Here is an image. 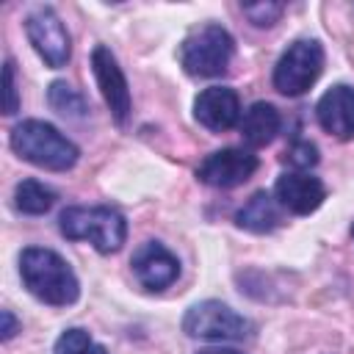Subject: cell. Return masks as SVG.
Returning a JSON list of instances; mask_svg holds the SVG:
<instances>
[{"mask_svg": "<svg viewBox=\"0 0 354 354\" xmlns=\"http://www.w3.org/2000/svg\"><path fill=\"white\" fill-rule=\"evenodd\" d=\"M241 11L254 28H271L282 17L285 6L282 3H246V6H241Z\"/></svg>", "mask_w": 354, "mask_h": 354, "instance_id": "obj_19", "label": "cell"}, {"mask_svg": "<svg viewBox=\"0 0 354 354\" xmlns=\"http://www.w3.org/2000/svg\"><path fill=\"white\" fill-rule=\"evenodd\" d=\"M252 329H254V324L246 315L235 313L230 304L216 301V299L196 301L183 315V332L188 337H194V340L232 343V340L249 337Z\"/></svg>", "mask_w": 354, "mask_h": 354, "instance_id": "obj_5", "label": "cell"}, {"mask_svg": "<svg viewBox=\"0 0 354 354\" xmlns=\"http://www.w3.org/2000/svg\"><path fill=\"white\" fill-rule=\"evenodd\" d=\"M91 72H94L97 88H100L113 122L119 127H124L130 119V111H133V97H130V83H127L116 55L111 53V47L97 44L91 50Z\"/></svg>", "mask_w": 354, "mask_h": 354, "instance_id": "obj_8", "label": "cell"}, {"mask_svg": "<svg viewBox=\"0 0 354 354\" xmlns=\"http://www.w3.org/2000/svg\"><path fill=\"white\" fill-rule=\"evenodd\" d=\"M235 55L232 33L218 22H205L188 30L180 44V64L191 77H218Z\"/></svg>", "mask_w": 354, "mask_h": 354, "instance_id": "obj_4", "label": "cell"}, {"mask_svg": "<svg viewBox=\"0 0 354 354\" xmlns=\"http://www.w3.org/2000/svg\"><path fill=\"white\" fill-rule=\"evenodd\" d=\"M351 235H354V227H351Z\"/></svg>", "mask_w": 354, "mask_h": 354, "instance_id": "obj_24", "label": "cell"}, {"mask_svg": "<svg viewBox=\"0 0 354 354\" xmlns=\"http://www.w3.org/2000/svg\"><path fill=\"white\" fill-rule=\"evenodd\" d=\"M55 191L50 185H44L41 180H22L14 188V207L25 216H44L47 210H53L55 205Z\"/></svg>", "mask_w": 354, "mask_h": 354, "instance_id": "obj_16", "label": "cell"}, {"mask_svg": "<svg viewBox=\"0 0 354 354\" xmlns=\"http://www.w3.org/2000/svg\"><path fill=\"white\" fill-rule=\"evenodd\" d=\"M238 130L243 136V141L249 147H266L277 138V133L282 130V116L279 111L271 105V102H252L243 113H241V122H238Z\"/></svg>", "mask_w": 354, "mask_h": 354, "instance_id": "obj_15", "label": "cell"}, {"mask_svg": "<svg viewBox=\"0 0 354 354\" xmlns=\"http://www.w3.org/2000/svg\"><path fill=\"white\" fill-rule=\"evenodd\" d=\"M47 102H50L53 111H58L61 116H69V119H83L88 113V100L75 86H69L66 80H53L50 83Z\"/></svg>", "mask_w": 354, "mask_h": 354, "instance_id": "obj_17", "label": "cell"}, {"mask_svg": "<svg viewBox=\"0 0 354 354\" xmlns=\"http://www.w3.org/2000/svg\"><path fill=\"white\" fill-rule=\"evenodd\" d=\"M130 266H133L136 279L147 290H166L180 277V260H177V254L169 246H163L160 241H144L133 252Z\"/></svg>", "mask_w": 354, "mask_h": 354, "instance_id": "obj_10", "label": "cell"}, {"mask_svg": "<svg viewBox=\"0 0 354 354\" xmlns=\"http://www.w3.org/2000/svg\"><path fill=\"white\" fill-rule=\"evenodd\" d=\"M17 332H22V324L17 321V315L11 310H3L0 313V337H3V343H8Z\"/></svg>", "mask_w": 354, "mask_h": 354, "instance_id": "obj_22", "label": "cell"}, {"mask_svg": "<svg viewBox=\"0 0 354 354\" xmlns=\"http://www.w3.org/2000/svg\"><path fill=\"white\" fill-rule=\"evenodd\" d=\"M315 119L329 136L340 141L354 138V86L348 83L329 86L315 102Z\"/></svg>", "mask_w": 354, "mask_h": 354, "instance_id": "obj_13", "label": "cell"}, {"mask_svg": "<svg viewBox=\"0 0 354 354\" xmlns=\"http://www.w3.org/2000/svg\"><path fill=\"white\" fill-rule=\"evenodd\" d=\"M241 97L230 86H207L194 100V119L210 133L232 130L241 122Z\"/></svg>", "mask_w": 354, "mask_h": 354, "instance_id": "obj_11", "label": "cell"}, {"mask_svg": "<svg viewBox=\"0 0 354 354\" xmlns=\"http://www.w3.org/2000/svg\"><path fill=\"white\" fill-rule=\"evenodd\" d=\"M288 163L293 166V171H310L318 163V147L310 138H299L288 147Z\"/></svg>", "mask_w": 354, "mask_h": 354, "instance_id": "obj_20", "label": "cell"}, {"mask_svg": "<svg viewBox=\"0 0 354 354\" xmlns=\"http://www.w3.org/2000/svg\"><path fill=\"white\" fill-rule=\"evenodd\" d=\"M235 224L246 232H254V235H266V232H274L279 224H282V205L277 202L274 194L268 191H254L235 213Z\"/></svg>", "mask_w": 354, "mask_h": 354, "instance_id": "obj_14", "label": "cell"}, {"mask_svg": "<svg viewBox=\"0 0 354 354\" xmlns=\"http://www.w3.org/2000/svg\"><path fill=\"white\" fill-rule=\"evenodd\" d=\"M274 196L282 205V210L293 216H310L324 205L326 185L310 171H285L274 183Z\"/></svg>", "mask_w": 354, "mask_h": 354, "instance_id": "obj_12", "label": "cell"}, {"mask_svg": "<svg viewBox=\"0 0 354 354\" xmlns=\"http://www.w3.org/2000/svg\"><path fill=\"white\" fill-rule=\"evenodd\" d=\"M19 277L30 296L50 307H69L80 299V282L72 266L53 249L28 246L19 254Z\"/></svg>", "mask_w": 354, "mask_h": 354, "instance_id": "obj_1", "label": "cell"}, {"mask_svg": "<svg viewBox=\"0 0 354 354\" xmlns=\"http://www.w3.org/2000/svg\"><path fill=\"white\" fill-rule=\"evenodd\" d=\"M53 354H108V348L102 343H97L86 329L80 326H69L58 335Z\"/></svg>", "mask_w": 354, "mask_h": 354, "instance_id": "obj_18", "label": "cell"}, {"mask_svg": "<svg viewBox=\"0 0 354 354\" xmlns=\"http://www.w3.org/2000/svg\"><path fill=\"white\" fill-rule=\"evenodd\" d=\"M58 230L69 241H88L100 254H113L127 241V218L111 205H72L58 216Z\"/></svg>", "mask_w": 354, "mask_h": 354, "instance_id": "obj_3", "label": "cell"}, {"mask_svg": "<svg viewBox=\"0 0 354 354\" xmlns=\"http://www.w3.org/2000/svg\"><path fill=\"white\" fill-rule=\"evenodd\" d=\"M324 72V47L318 39H296L274 64L271 83L285 97H301Z\"/></svg>", "mask_w": 354, "mask_h": 354, "instance_id": "obj_6", "label": "cell"}, {"mask_svg": "<svg viewBox=\"0 0 354 354\" xmlns=\"http://www.w3.org/2000/svg\"><path fill=\"white\" fill-rule=\"evenodd\" d=\"M19 111V88H17V66L14 58H6L3 64V113L14 116Z\"/></svg>", "mask_w": 354, "mask_h": 354, "instance_id": "obj_21", "label": "cell"}, {"mask_svg": "<svg viewBox=\"0 0 354 354\" xmlns=\"http://www.w3.org/2000/svg\"><path fill=\"white\" fill-rule=\"evenodd\" d=\"M260 166V158L252 149L243 147H224L210 152L199 166H196V177L199 183L210 185V188H238L243 185Z\"/></svg>", "mask_w": 354, "mask_h": 354, "instance_id": "obj_9", "label": "cell"}, {"mask_svg": "<svg viewBox=\"0 0 354 354\" xmlns=\"http://www.w3.org/2000/svg\"><path fill=\"white\" fill-rule=\"evenodd\" d=\"M25 33H28V41L33 44V50L39 53V58L50 69H61V66L69 64L72 39H69V30H66L64 19L55 14V8L36 6L25 17Z\"/></svg>", "mask_w": 354, "mask_h": 354, "instance_id": "obj_7", "label": "cell"}, {"mask_svg": "<svg viewBox=\"0 0 354 354\" xmlns=\"http://www.w3.org/2000/svg\"><path fill=\"white\" fill-rule=\"evenodd\" d=\"M8 144L22 160H28L39 169H47V171H69L80 160L77 144L44 119L17 122L11 127Z\"/></svg>", "mask_w": 354, "mask_h": 354, "instance_id": "obj_2", "label": "cell"}, {"mask_svg": "<svg viewBox=\"0 0 354 354\" xmlns=\"http://www.w3.org/2000/svg\"><path fill=\"white\" fill-rule=\"evenodd\" d=\"M196 354H243V351H238L232 346H207V348H199Z\"/></svg>", "mask_w": 354, "mask_h": 354, "instance_id": "obj_23", "label": "cell"}]
</instances>
